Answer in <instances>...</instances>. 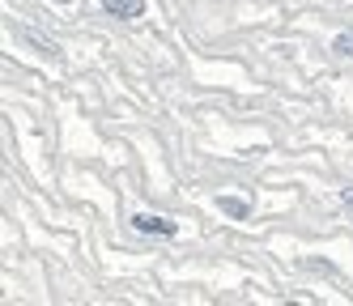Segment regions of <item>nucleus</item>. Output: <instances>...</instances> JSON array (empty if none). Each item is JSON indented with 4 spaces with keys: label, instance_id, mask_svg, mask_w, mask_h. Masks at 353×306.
Wrapping results in <instances>:
<instances>
[{
    "label": "nucleus",
    "instance_id": "f257e3e1",
    "mask_svg": "<svg viewBox=\"0 0 353 306\" xmlns=\"http://www.w3.org/2000/svg\"><path fill=\"white\" fill-rule=\"evenodd\" d=\"M132 225L141 229V234H162V238H170L174 229H179L174 221H166V217H158V213H137V217H132Z\"/></svg>",
    "mask_w": 353,
    "mask_h": 306
},
{
    "label": "nucleus",
    "instance_id": "f03ea898",
    "mask_svg": "<svg viewBox=\"0 0 353 306\" xmlns=\"http://www.w3.org/2000/svg\"><path fill=\"white\" fill-rule=\"evenodd\" d=\"M103 9L111 17H119V21H132V17L145 13V0H103Z\"/></svg>",
    "mask_w": 353,
    "mask_h": 306
},
{
    "label": "nucleus",
    "instance_id": "7ed1b4c3",
    "mask_svg": "<svg viewBox=\"0 0 353 306\" xmlns=\"http://www.w3.org/2000/svg\"><path fill=\"white\" fill-rule=\"evenodd\" d=\"M217 204H221V209L230 213V217H247V200H230V196H221Z\"/></svg>",
    "mask_w": 353,
    "mask_h": 306
},
{
    "label": "nucleus",
    "instance_id": "20e7f679",
    "mask_svg": "<svg viewBox=\"0 0 353 306\" xmlns=\"http://www.w3.org/2000/svg\"><path fill=\"white\" fill-rule=\"evenodd\" d=\"M332 51H336V56H353V34H336Z\"/></svg>",
    "mask_w": 353,
    "mask_h": 306
},
{
    "label": "nucleus",
    "instance_id": "39448f33",
    "mask_svg": "<svg viewBox=\"0 0 353 306\" xmlns=\"http://www.w3.org/2000/svg\"><path fill=\"white\" fill-rule=\"evenodd\" d=\"M345 204H349V209H353V196H345Z\"/></svg>",
    "mask_w": 353,
    "mask_h": 306
}]
</instances>
